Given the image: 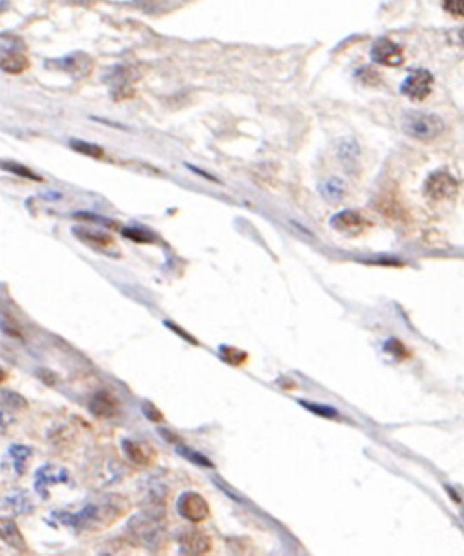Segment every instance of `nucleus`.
<instances>
[{
	"mask_svg": "<svg viewBox=\"0 0 464 556\" xmlns=\"http://www.w3.org/2000/svg\"><path fill=\"white\" fill-rule=\"evenodd\" d=\"M121 503L122 501H104L101 505L91 503V505L85 506L77 514L54 513V515L62 523H64V525H71L74 528L108 525V523L115 522L118 518H121V513L124 511L122 508H120Z\"/></svg>",
	"mask_w": 464,
	"mask_h": 556,
	"instance_id": "1",
	"label": "nucleus"
},
{
	"mask_svg": "<svg viewBox=\"0 0 464 556\" xmlns=\"http://www.w3.org/2000/svg\"><path fill=\"white\" fill-rule=\"evenodd\" d=\"M403 132L416 140H435L444 132V122L440 116L426 111H407L402 117Z\"/></svg>",
	"mask_w": 464,
	"mask_h": 556,
	"instance_id": "2",
	"label": "nucleus"
},
{
	"mask_svg": "<svg viewBox=\"0 0 464 556\" xmlns=\"http://www.w3.org/2000/svg\"><path fill=\"white\" fill-rule=\"evenodd\" d=\"M458 192V182L447 171H436L426 180V194L433 201L450 199Z\"/></svg>",
	"mask_w": 464,
	"mask_h": 556,
	"instance_id": "3",
	"label": "nucleus"
},
{
	"mask_svg": "<svg viewBox=\"0 0 464 556\" xmlns=\"http://www.w3.org/2000/svg\"><path fill=\"white\" fill-rule=\"evenodd\" d=\"M433 76L426 69H416L411 73L405 82L402 83L400 91L409 99L423 101L430 96L431 88H433Z\"/></svg>",
	"mask_w": 464,
	"mask_h": 556,
	"instance_id": "4",
	"label": "nucleus"
},
{
	"mask_svg": "<svg viewBox=\"0 0 464 556\" xmlns=\"http://www.w3.org/2000/svg\"><path fill=\"white\" fill-rule=\"evenodd\" d=\"M370 57H372V62L374 63L383 64V66H391V68L400 66V64L405 62L403 49L389 38L377 39L374 45H372Z\"/></svg>",
	"mask_w": 464,
	"mask_h": 556,
	"instance_id": "5",
	"label": "nucleus"
},
{
	"mask_svg": "<svg viewBox=\"0 0 464 556\" xmlns=\"http://www.w3.org/2000/svg\"><path fill=\"white\" fill-rule=\"evenodd\" d=\"M129 528L130 532H132L136 538L148 547H153L154 544H157V541L160 539L159 523L149 518V515L145 514L135 515V518L130 520Z\"/></svg>",
	"mask_w": 464,
	"mask_h": 556,
	"instance_id": "6",
	"label": "nucleus"
},
{
	"mask_svg": "<svg viewBox=\"0 0 464 556\" xmlns=\"http://www.w3.org/2000/svg\"><path fill=\"white\" fill-rule=\"evenodd\" d=\"M178 509L181 515H184L185 519L192 522H201L209 515L207 501L199 494L195 492L182 494L178 503Z\"/></svg>",
	"mask_w": 464,
	"mask_h": 556,
	"instance_id": "7",
	"label": "nucleus"
},
{
	"mask_svg": "<svg viewBox=\"0 0 464 556\" xmlns=\"http://www.w3.org/2000/svg\"><path fill=\"white\" fill-rule=\"evenodd\" d=\"M331 226L337 229L339 232H344L349 235H358V234L364 232L370 224H369V221L365 220L359 212L344 211L331 218Z\"/></svg>",
	"mask_w": 464,
	"mask_h": 556,
	"instance_id": "8",
	"label": "nucleus"
},
{
	"mask_svg": "<svg viewBox=\"0 0 464 556\" xmlns=\"http://www.w3.org/2000/svg\"><path fill=\"white\" fill-rule=\"evenodd\" d=\"M64 481H68L66 470L52 466V464H44V466L39 467L35 473V490L45 499V497H48L45 490H48L49 484L64 483Z\"/></svg>",
	"mask_w": 464,
	"mask_h": 556,
	"instance_id": "9",
	"label": "nucleus"
},
{
	"mask_svg": "<svg viewBox=\"0 0 464 556\" xmlns=\"http://www.w3.org/2000/svg\"><path fill=\"white\" fill-rule=\"evenodd\" d=\"M0 539H2L6 546L15 548L19 553L29 552L27 542L21 529H19L17 523L8 519V518H0Z\"/></svg>",
	"mask_w": 464,
	"mask_h": 556,
	"instance_id": "10",
	"label": "nucleus"
},
{
	"mask_svg": "<svg viewBox=\"0 0 464 556\" xmlns=\"http://www.w3.org/2000/svg\"><path fill=\"white\" fill-rule=\"evenodd\" d=\"M90 411L101 418L115 417L120 412V401L108 390H101L91 400Z\"/></svg>",
	"mask_w": 464,
	"mask_h": 556,
	"instance_id": "11",
	"label": "nucleus"
},
{
	"mask_svg": "<svg viewBox=\"0 0 464 556\" xmlns=\"http://www.w3.org/2000/svg\"><path fill=\"white\" fill-rule=\"evenodd\" d=\"M122 448L126 451L129 459L135 464H139V466H148V464H151L154 459V450L145 443L124 441Z\"/></svg>",
	"mask_w": 464,
	"mask_h": 556,
	"instance_id": "12",
	"label": "nucleus"
},
{
	"mask_svg": "<svg viewBox=\"0 0 464 556\" xmlns=\"http://www.w3.org/2000/svg\"><path fill=\"white\" fill-rule=\"evenodd\" d=\"M182 548H184V553L188 555H202L211 550V542L209 538L204 534H201L199 532H190L187 533L184 538H181Z\"/></svg>",
	"mask_w": 464,
	"mask_h": 556,
	"instance_id": "13",
	"label": "nucleus"
},
{
	"mask_svg": "<svg viewBox=\"0 0 464 556\" xmlns=\"http://www.w3.org/2000/svg\"><path fill=\"white\" fill-rule=\"evenodd\" d=\"M29 68V58L22 52H10L0 57V69L6 74H22Z\"/></svg>",
	"mask_w": 464,
	"mask_h": 556,
	"instance_id": "14",
	"label": "nucleus"
},
{
	"mask_svg": "<svg viewBox=\"0 0 464 556\" xmlns=\"http://www.w3.org/2000/svg\"><path fill=\"white\" fill-rule=\"evenodd\" d=\"M78 240L85 241V243L91 245L93 248H101V250H106L110 245H113V238L110 235L99 232V231H91V229L85 227H76L73 231Z\"/></svg>",
	"mask_w": 464,
	"mask_h": 556,
	"instance_id": "15",
	"label": "nucleus"
},
{
	"mask_svg": "<svg viewBox=\"0 0 464 556\" xmlns=\"http://www.w3.org/2000/svg\"><path fill=\"white\" fill-rule=\"evenodd\" d=\"M8 455L11 457L13 469L17 475H22L27 467V462L31 456V448L25 447V445H11L8 450Z\"/></svg>",
	"mask_w": 464,
	"mask_h": 556,
	"instance_id": "16",
	"label": "nucleus"
},
{
	"mask_svg": "<svg viewBox=\"0 0 464 556\" xmlns=\"http://www.w3.org/2000/svg\"><path fill=\"white\" fill-rule=\"evenodd\" d=\"M0 406L8 411H22L27 408V400L16 392L0 389Z\"/></svg>",
	"mask_w": 464,
	"mask_h": 556,
	"instance_id": "17",
	"label": "nucleus"
},
{
	"mask_svg": "<svg viewBox=\"0 0 464 556\" xmlns=\"http://www.w3.org/2000/svg\"><path fill=\"white\" fill-rule=\"evenodd\" d=\"M0 168H2L3 171H6V173L19 176V178H25V179H30V180H41V178H39V176H36L34 171H31V169L21 165V163L2 162V163H0Z\"/></svg>",
	"mask_w": 464,
	"mask_h": 556,
	"instance_id": "18",
	"label": "nucleus"
},
{
	"mask_svg": "<svg viewBox=\"0 0 464 556\" xmlns=\"http://www.w3.org/2000/svg\"><path fill=\"white\" fill-rule=\"evenodd\" d=\"M69 146L74 150H77V152L88 155V157H93V159H101V157L104 155V149L101 146L93 145V143H87L83 140H71Z\"/></svg>",
	"mask_w": 464,
	"mask_h": 556,
	"instance_id": "19",
	"label": "nucleus"
},
{
	"mask_svg": "<svg viewBox=\"0 0 464 556\" xmlns=\"http://www.w3.org/2000/svg\"><path fill=\"white\" fill-rule=\"evenodd\" d=\"M344 188H345V185H344V182H342L341 179L331 178V179H328V180H326L325 184H323L322 192H323V194H325V198L336 201V199H341V198H342Z\"/></svg>",
	"mask_w": 464,
	"mask_h": 556,
	"instance_id": "20",
	"label": "nucleus"
},
{
	"mask_svg": "<svg viewBox=\"0 0 464 556\" xmlns=\"http://www.w3.org/2000/svg\"><path fill=\"white\" fill-rule=\"evenodd\" d=\"M25 49V44L19 36H13L8 34L0 35V50L3 54H10V52H22Z\"/></svg>",
	"mask_w": 464,
	"mask_h": 556,
	"instance_id": "21",
	"label": "nucleus"
},
{
	"mask_svg": "<svg viewBox=\"0 0 464 556\" xmlns=\"http://www.w3.org/2000/svg\"><path fill=\"white\" fill-rule=\"evenodd\" d=\"M339 155H341L344 165H350V162H355L358 155V148L355 141H344L341 148H339Z\"/></svg>",
	"mask_w": 464,
	"mask_h": 556,
	"instance_id": "22",
	"label": "nucleus"
},
{
	"mask_svg": "<svg viewBox=\"0 0 464 556\" xmlns=\"http://www.w3.org/2000/svg\"><path fill=\"white\" fill-rule=\"evenodd\" d=\"M122 234L124 237L139 241V243H149V241H153V235H149L146 231H143V229L139 227H127L124 229Z\"/></svg>",
	"mask_w": 464,
	"mask_h": 556,
	"instance_id": "23",
	"label": "nucleus"
},
{
	"mask_svg": "<svg viewBox=\"0 0 464 556\" xmlns=\"http://www.w3.org/2000/svg\"><path fill=\"white\" fill-rule=\"evenodd\" d=\"M300 403H302L306 409H309L311 412H314V414L320 415V417L332 418V417H337V414H339L336 409L325 406V404H312V403H304V401H300Z\"/></svg>",
	"mask_w": 464,
	"mask_h": 556,
	"instance_id": "24",
	"label": "nucleus"
},
{
	"mask_svg": "<svg viewBox=\"0 0 464 556\" xmlns=\"http://www.w3.org/2000/svg\"><path fill=\"white\" fill-rule=\"evenodd\" d=\"M29 499H27V495L25 494H21V495H17V497H13V499H8V505L11 506V509L15 513H17V514H22V513H27V511H30V506L27 508V505H29Z\"/></svg>",
	"mask_w": 464,
	"mask_h": 556,
	"instance_id": "25",
	"label": "nucleus"
},
{
	"mask_svg": "<svg viewBox=\"0 0 464 556\" xmlns=\"http://www.w3.org/2000/svg\"><path fill=\"white\" fill-rule=\"evenodd\" d=\"M442 6L450 15L464 17V0H442Z\"/></svg>",
	"mask_w": 464,
	"mask_h": 556,
	"instance_id": "26",
	"label": "nucleus"
},
{
	"mask_svg": "<svg viewBox=\"0 0 464 556\" xmlns=\"http://www.w3.org/2000/svg\"><path fill=\"white\" fill-rule=\"evenodd\" d=\"M76 218L78 220H85V221H93V222H99V224H106L108 227H113V221H110L104 217H99V215H94L91 212H78L74 215Z\"/></svg>",
	"mask_w": 464,
	"mask_h": 556,
	"instance_id": "27",
	"label": "nucleus"
},
{
	"mask_svg": "<svg viewBox=\"0 0 464 556\" xmlns=\"http://www.w3.org/2000/svg\"><path fill=\"white\" fill-rule=\"evenodd\" d=\"M181 455H184V456H187L188 459L190 461H193L195 464H199V466H207V467H212V464H211V461L209 459H206L204 456H201V455H198V453H195V451H192V450H187V448H181Z\"/></svg>",
	"mask_w": 464,
	"mask_h": 556,
	"instance_id": "28",
	"label": "nucleus"
},
{
	"mask_svg": "<svg viewBox=\"0 0 464 556\" xmlns=\"http://www.w3.org/2000/svg\"><path fill=\"white\" fill-rule=\"evenodd\" d=\"M143 412H145V415L149 418V420H153V422H160L162 420L160 412L155 411V408L153 406V404H145V406H143Z\"/></svg>",
	"mask_w": 464,
	"mask_h": 556,
	"instance_id": "29",
	"label": "nucleus"
},
{
	"mask_svg": "<svg viewBox=\"0 0 464 556\" xmlns=\"http://www.w3.org/2000/svg\"><path fill=\"white\" fill-rule=\"evenodd\" d=\"M5 378H6V375H5V371H3V370H0V384H2V383L5 381Z\"/></svg>",
	"mask_w": 464,
	"mask_h": 556,
	"instance_id": "30",
	"label": "nucleus"
}]
</instances>
